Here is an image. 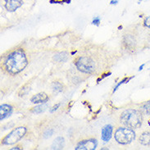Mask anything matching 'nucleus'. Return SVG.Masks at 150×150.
I'll return each instance as SVG.
<instances>
[{
	"label": "nucleus",
	"mask_w": 150,
	"mask_h": 150,
	"mask_svg": "<svg viewBox=\"0 0 150 150\" xmlns=\"http://www.w3.org/2000/svg\"><path fill=\"white\" fill-rule=\"evenodd\" d=\"M28 59L22 49H17L9 53L4 61V68L10 75H16L25 68Z\"/></svg>",
	"instance_id": "1"
},
{
	"label": "nucleus",
	"mask_w": 150,
	"mask_h": 150,
	"mask_svg": "<svg viewBox=\"0 0 150 150\" xmlns=\"http://www.w3.org/2000/svg\"><path fill=\"white\" fill-rule=\"evenodd\" d=\"M120 122L126 127L131 129H138L142 125V114L138 110L127 109L124 111L121 115Z\"/></svg>",
	"instance_id": "2"
},
{
	"label": "nucleus",
	"mask_w": 150,
	"mask_h": 150,
	"mask_svg": "<svg viewBox=\"0 0 150 150\" xmlns=\"http://www.w3.org/2000/svg\"><path fill=\"white\" fill-rule=\"evenodd\" d=\"M135 139V133L129 127H120L115 132V139L118 144H128Z\"/></svg>",
	"instance_id": "3"
},
{
	"label": "nucleus",
	"mask_w": 150,
	"mask_h": 150,
	"mask_svg": "<svg viewBox=\"0 0 150 150\" xmlns=\"http://www.w3.org/2000/svg\"><path fill=\"white\" fill-rule=\"evenodd\" d=\"M26 133V128L23 126L17 127L16 129L12 130L9 134L3 139L2 144L4 145H11L14 144L16 142H18L21 139L24 137V135Z\"/></svg>",
	"instance_id": "4"
},
{
	"label": "nucleus",
	"mask_w": 150,
	"mask_h": 150,
	"mask_svg": "<svg viewBox=\"0 0 150 150\" xmlns=\"http://www.w3.org/2000/svg\"><path fill=\"white\" fill-rule=\"evenodd\" d=\"M76 68L85 74L93 73L95 70V63L92 58L89 57H81L76 61Z\"/></svg>",
	"instance_id": "5"
},
{
	"label": "nucleus",
	"mask_w": 150,
	"mask_h": 150,
	"mask_svg": "<svg viewBox=\"0 0 150 150\" xmlns=\"http://www.w3.org/2000/svg\"><path fill=\"white\" fill-rule=\"evenodd\" d=\"M98 146V142L96 139H86L82 140L78 144L76 150H94Z\"/></svg>",
	"instance_id": "6"
},
{
	"label": "nucleus",
	"mask_w": 150,
	"mask_h": 150,
	"mask_svg": "<svg viewBox=\"0 0 150 150\" xmlns=\"http://www.w3.org/2000/svg\"><path fill=\"white\" fill-rule=\"evenodd\" d=\"M23 4L21 0H5V8L8 12H15Z\"/></svg>",
	"instance_id": "7"
},
{
	"label": "nucleus",
	"mask_w": 150,
	"mask_h": 150,
	"mask_svg": "<svg viewBox=\"0 0 150 150\" xmlns=\"http://www.w3.org/2000/svg\"><path fill=\"white\" fill-rule=\"evenodd\" d=\"M113 127L111 125H107L102 128L101 139L104 142H108L112 135Z\"/></svg>",
	"instance_id": "8"
},
{
	"label": "nucleus",
	"mask_w": 150,
	"mask_h": 150,
	"mask_svg": "<svg viewBox=\"0 0 150 150\" xmlns=\"http://www.w3.org/2000/svg\"><path fill=\"white\" fill-rule=\"evenodd\" d=\"M12 107L8 104H3L0 106V120L3 121L11 116L12 112Z\"/></svg>",
	"instance_id": "9"
},
{
	"label": "nucleus",
	"mask_w": 150,
	"mask_h": 150,
	"mask_svg": "<svg viewBox=\"0 0 150 150\" xmlns=\"http://www.w3.org/2000/svg\"><path fill=\"white\" fill-rule=\"evenodd\" d=\"M48 100H49V96L44 92L37 93L30 98V102L32 103H45Z\"/></svg>",
	"instance_id": "10"
},
{
	"label": "nucleus",
	"mask_w": 150,
	"mask_h": 150,
	"mask_svg": "<svg viewBox=\"0 0 150 150\" xmlns=\"http://www.w3.org/2000/svg\"><path fill=\"white\" fill-rule=\"evenodd\" d=\"M64 143L65 141L62 137H57L53 141V144H52V149H62L64 147Z\"/></svg>",
	"instance_id": "11"
},
{
	"label": "nucleus",
	"mask_w": 150,
	"mask_h": 150,
	"mask_svg": "<svg viewBox=\"0 0 150 150\" xmlns=\"http://www.w3.org/2000/svg\"><path fill=\"white\" fill-rule=\"evenodd\" d=\"M68 59V54L66 52H62L54 55L53 60L57 62H65Z\"/></svg>",
	"instance_id": "12"
},
{
	"label": "nucleus",
	"mask_w": 150,
	"mask_h": 150,
	"mask_svg": "<svg viewBox=\"0 0 150 150\" xmlns=\"http://www.w3.org/2000/svg\"><path fill=\"white\" fill-rule=\"evenodd\" d=\"M139 142L143 145H149L150 144V132H144L139 137Z\"/></svg>",
	"instance_id": "13"
},
{
	"label": "nucleus",
	"mask_w": 150,
	"mask_h": 150,
	"mask_svg": "<svg viewBox=\"0 0 150 150\" xmlns=\"http://www.w3.org/2000/svg\"><path fill=\"white\" fill-rule=\"evenodd\" d=\"M52 88H53V90L54 92L59 93V92H62V91L63 86H62V85L60 82L55 81V82H53V85H52Z\"/></svg>",
	"instance_id": "14"
},
{
	"label": "nucleus",
	"mask_w": 150,
	"mask_h": 150,
	"mask_svg": "<svg viewBox=\"0 0 150 150\" xmlns=\"http://www.w3.org/2000/svg\"><path fill=\"white\" fill-rule=\"evenodd\" d=\"M47 108V106L46 105H39L36 106V107H35L32 110H31V112H32L33 113H35V114H40L42 113V112H44L45 110Z\"/></svg>",
	"instance_id": "15"
},
{
	"label": "nucleus",
	"mask_w": 150,
	"mask_h": 150,
	"mask_svg": "<svg viewBox=\"0 0 150 150\" xmlns=\"http://www.w3.org/2000/svg\"><path fill=\"white\" fill-rule=\"evenodd\" d=\"M132 78H133V76L130 77V78H127V77H126V78H124V79H123L122 81H120V83H118L117 85H116V87L114 88L113 92H115V91H116V90H117V89H118V87H119L120 85H122V84H124V83H127V82H128V81H130V80H131Z\"/></svg>",
	"instance_id": "16"
},
{
	"label": "nucleus",
	"mask_w": 150,
	"mask_h": 150,
	"mask_svg": "<svg viewBox=\"0 0 150 150\" xmlns=\"http://www.w3.org/2000/svg\"><path fill=\"white\" fill-rule=\"evenodd\" d=\"M142 109L144 111V112L148 115H150V102L144 103L142 107Z\"/></svg>",
	"instance_id": "17"
},
{
	"label": "nucleus",
	"mask_w": 150,
	"mask_h": 150,
	"mask_svg": "<svg viewBox=\"0 0 150 150\" xmlns=\"http://www.w3.org/2000/svg\"><path fill=\"white\" fill-rule=\"evenodd\" d=\"M53 131H54V130H53V129H49V130H47L45 133H44V137H45V139L50 138V137L53 135Z\"/></svg>",
	"instance_id": "18"
},
{
	"label": "nucleus",
	"mask_w": 150,
	"mask_h": 150,
	"mask_svg": "<svg viewBox=\"0 0 150 150\" xmlns=\"http://www.w3.org/2000/svg\"><path fill=\"white\" fill-rule=\"evenodd\" d=\"M99 23H100V18H99L98 16L95 17V18L93 20V21H92V24L96 25H98Z\"/></svg>",
	"instance_id": "19"
},
{
	"label": "nucleus",
	"mask_w": 150,
	"mask_h": 150,
	"mask_svg": "<svg viewBox=\"0 0 150 150\" xmlns=\"http://www.w3.org/2000/svg\"><path fill=\"white\" fill-rule=\"evenodd\" d=\"M144 25L148 27V28L150 29V16H148L145 21H144Z\"/></svg>",
	"instance_id": "20"
},
{
	"label": "nucleus",
	"mask_w": 150,
	"mask_h": 150,
	"mask_svg": "<svg viewBox=\"0 0 150 150\" xmlns=\"http://www.w3.org/2000/svg\"><path fill=\"white\" fill-rule=\"evenodd\" d=\"M59 106H60V103H57V104H56L55 106H53V108H52V109H50V112H54L58 108Z\"/></svg>",
	"instance_id": "21"
},
{
	"label": "nucleus",
	"mask_w": 150,
	"mask_h": 150,
	"mask_svg": "<svg viewBox=\"0 0 150 150\" xmlns=\"http://www.w3.org/2000/svg\"><path fill=\"white\" fill-rule=\"evenodd\" d=\"M111 74H112L111 72H108V73H106V74H104V75H103V76L100 77L99 79H98V82H99L100 81H102V80H103V78H105V77L108 76H109V75H111Z\"/></svg>",
	"instance_id": "22"
},
{
	"label": "nucleus",
	"mask_w": 150,
	"mask_h": 150,
	"mask_svg": "<svg viewBox=\"0 0 150 150\" xmlns=\"http://www.w3.org/2000/svg\"><path fill=\"white\" fill-rule=\"evenodd\" d=\"M118 3V0H112L111 1V4H117Z\"/></svg>",
	"instance_id": "23"
},
{
	"label": "nucleus",
	"mask_w": 150,
	"mask_h": 150,
	"mask_svg": "<svg viewBox=\"0 0 150 150\" xmlns=\"http://www.w3.org/2000/svg\"><path fill=\"white\" fill-rule=\"evenodd\" d=\"M144 64H143V65H141L140 67H139V71H142L143 68H144Z\"/></svg>",
	"instance_id": "24"
},
{
	"label": "nucleus",
	"mask_w": 150,
	"mask_h": 150,
	"mask_svg": "<svg viewBox=\"0 0 150 150\" xmlns=\"http://www.w3.org/2000/svg\"><path fill=\"white\" fill-rule=\"evenodd\" d=\"M11 149L14 150V149H20V148H19V147H15V148H12Z\"/></svg>",
	"instance_id": "25"
},
{
	"label": "nucleus",
	"mask_w": 150,
	"mask_h": 150,
	"mask_svg": "<svg viewBox=\"0 0 150 150\" xmlns=\"http://www.w3.org/2000/svg\"><path fill=\"white\" fill-rule=\"evenodd\" d=\"M139 1H143V0H139Z\"/></svg>",
	"instance_id": "26"
}]
</instances>
